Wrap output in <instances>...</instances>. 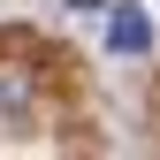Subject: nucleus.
<instances>
[{"label":"nucleus","mask_w":160,"mask_h":160,"mask_svg":"<svg viewBox=\"0 0 160 160\" xmlns=\"http://www.w3.org/2000/svg\"><path fill=\"white\" fill-rule=\"evenodd\" d=\"M69 8H84V15H99V8H107V0H69Z\"/></svg>","instance_id":"obj_2"},{"label":"nucleus","mask_w":160,"mask_h":160,"mask_svg":"<svg viewBox=\"0 0 160 160\" xmlns=\"http://www.w3.org/2000/svg\"><path fill=\"white\" fill-rule=\"evenodd\" d=\"M145 38H152V23H145L137 8H122V15H114V31H107V46H114V53H145Z\"/></svg>","instance_id":"obj_1"}]
</instances>
